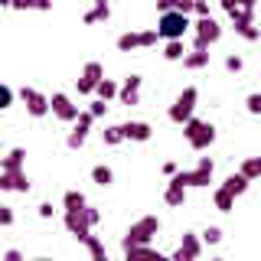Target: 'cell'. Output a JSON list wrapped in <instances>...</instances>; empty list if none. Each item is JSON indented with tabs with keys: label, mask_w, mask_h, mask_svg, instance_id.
<instances>
[{
	"label": "cell",
	"mask_w": 261,
	"mask_h": 261,
	"mask_svg": "<svg viewBox=\"0 0 261 261\" xmlns=\"http://www.w3.org/2000/svg\"><path fill=\"white\" fill-rule=\"evenodd\" d=\"M39 216H43V219L53 216V202H43V206H39Z\"/></svg>",
	"instance_id": "obj_44"
},
{
	"label": "cell",
	"mask_w": 261,
	"mask_h": 261,
	"mask_svg": "<svg viewBox=\"0 0 261 261\" xmlns=\"http://www.w3.org/2000/svg\"><path fill=\"white\" fill-rule=\"evenodd\" d=\"M232 30L239 33V36L245 39V43H255V39L261 36V30H258L251 20H232Z\"/></svg>",
	"instance_id": "obj_18"
},
{
	"label": "cell",
	"mask_w": 261,
	"mask_h": 261,
	"mask_svg": "<svg viewBox=\"0 0 261 261\" xmlns=\"http://www.w3.org/2000/svg\"><path fill=\"white\" fill-rule=\"evenodd\" d=\"M163 199H167V206H183V202H186V186H179L176 179H170Z\"/></svg>",
	"instance_id": "obj_20"
},
{
	"label": "cell",
	"mask_w": 261,
	"mask_h": 261,
	"mask_svg": "<svg viewBox=\"0 0 261 261\" xmlns=\"http://www.w3.org/2000/svg\"><path fill=\"white\" fill-rule=\"evenodd\" d=\"M239 173H245V176H248V179H255V176H261V157H248V160L242 163V170H239Z\"/></svg>",
	"instance_id": "obj_29"
},
{
	"label": "cell",
	"mask_w": 261,
	"mask_h": 261,
	"mask_svg": "<svg viewBox=\"0 0 261 261\" xmlns=\"http://www.w3.org/2000/svg\"><path fill=\"white\" fill-rule=\"evenodd\" d=\"M65 228H69L79 242H85L88 235H92V222L85 219V209H65Z\"/></svg>",
	"instance_id": "obj_8"
},
{
	"label": "cell",
	"mask_w": 261,
	"mask_h": 261,
	"mask_svg": "<svg viewBox=\"0 0 261 261\" xmlns=\"http://www.w3.org/2000/svg\"><path fill=\"white\" fill-rule=\"evenodd\" d=\"M124 130V141H150V124L147 121H127V124H121Z\"/></svg>",
	"instance_id": "obj_15"
},
{
	"label": "cell",
	"mask_w": 261,
	"mask_h": 261,
	"mask_svg": "<svg viewBox=\"0 0 261 261\" xmlns=\"http://www.w3.org/2000/svg\"><path fill=\"white\" fill-rule=\"evenodd\" d=\"M248 183H251V179L245 176V173H232V176H228V179H225L222 186H225V190L232 193V196H242L245 190H248Z\"/></svg>",
	"instance_id": "obj_21"
},
{
	"label": "cell",
	"mask_w": 261,
	"mask_h": 261,
	"mask_svg": "<svg viewBox=\"0 0 261 261\" xmlns=\"http://www.w3.org/2000/svg\"><path fill=\"white\" fill-rule=\"evenodd\" d=\"M13 105V88L10 85H0V111H7Z\"/></svg>",
	"instance_id": "obj_32"
},
{
	"label": "cell",
	"mask_w": 261,
	"mask_h": 261,
	"mask_svg": "<svg viewBox=\"0 0 261 261\" xmlns=\"http://www.w3.org/2000/svg\"><path fill=\"white\" fill-rule=\"evenodd\" d=\"M242 4V10H255V0H239Z\"/></svg>",
	"instance_id": "obj_45"
},
{
	"label": "cell",
	"mask_w": 261,
	"mask_h": 261,
	"mask_svg": "<svg viewBox=\"0 0 261 261\" xmlns=\"http://www.w3.org/2000/svg\"><path fill=\"white\" fill-rule=\"evenodd\" d=\"M245 105H248L251 114H261V92H251L248 98H245Z\"/></svg>",
	"instance_id": "obj_34"
},
{
	"label": "cell",
	"mask_w": 261,
	"mask_h": 261,
	"mask_svg": "<svg viewBox=\"0 0 261 261\" xmlns=\"http://www.w3.org/2000/svg\"><path fill=\"white\" fill-rule=\"evenodd\" d=\"M141 46V33H121L118 36V49L121 53H130V49Z\"/></svg>",
	"instance_id": "obj_28"
},
{
	"label": "cell",
	"mask_w": 261,
	"mask_h": 261,
	"mask_svg": "<svg viewBox=\"0 0 261 261\" xmlns=\"http://www.w3.org/2000/svg\"><path fill=\"white\" fill-rule=\"evenodd\" d=\"M196 30V49H209L212 43H219V36H222V27H219L212 16H199V20L193 23Z\"/></svg>",
	"instance_id": "obj_6"
},
{
	"label": "cell",
	"mask_w": 261,
	"mask_h": 261,
	"mask_svg": "<svg viewBox=\"0 0 261 261\" xmlns=\"http://www.w3.org/2000/svg\"><path fill=\"white\" fill-rule=\"evenodd\" d=\"M199 239H196L193 232H186L183 235V242H179V248H176V255H173V261H196L199 258Z\"/></svg>",
	"instance_id": "obj_14"
},
{
	"label": "cell",
	"mask_w": 261,
	"mask_h": 261,
	"mask_svg": "<svg viewBox=\"0 0 261 261\" xmlns=\"http://www.w3.org/2000/svg\"><path fill=\"white\" fill-rule=\"evenodd\" d=\"M183 65H186V69H206V65H209V49H193V53H186L183 56Z\"/></svg>",
	"instance_id": "obj_19"
},
{
	"label": "cell",
	"mask_w": 261,
	"mask_h": 261,
	"mask_svg": "<svg viewBox=\"0 0 261 261\" xmlns=\"http://www.w3.org/2000/svg\"><path fill=\"white\" fill-rule=\"evenodd\" d=\"M196 101H199V92L190 85V88H183V92L176 95V101L170 105V111H167V118L173 121V124H186V121L193 118V111H196Z\"/></svg>",
	"instance_id": "obj_3"
},
{
	"label": "cell",
	"mask_w": 261,
	"mask_h": 261,
	"mask_svg": "<svg viewBox=\"0 0 261 261\" xmlns=\"http://www.w3.org/2000/svg\"><path fill=\"white\" fill-rule=\"evenodd\" d=\"M92 179H95L98 186H111L114 173H111V167H105V163H98V167H92Z\"/></svg>",
	"instance_id": "obj_27"
},
{
	"label": "cell",
	"mask_w": 261,
	"mask_h": 261,
	"mask_svg": "<svg viewBox=\"0 0 261 261\" xmlns=\"http://www.w3.org/2000/svg\"><path fill=\"white\" fill-rule=\"evenodd\" d=\"M163 173H167V176H176V173H179V167H176L173 160H170V163H163Z\"/></svg>",
	"instance_id": "obj_43"
},
{
	"label": "cell",
	"mask_w": 261,
	"mask_h": 261,
	"mask_svg": "<svg viewBox=\"0 0 261 261\" xmlns=\"http://www.w3.org/2000/svg\"><path fill=\"white\" fill-rule=\"evenodd\" d=\"M105 79V69L98 62H88L85 69H82V75L75 79V85H79V95H92L95 88H98V82Z\"/></svg>",
	"instance_id": "obj_9"
},
{
	"label": "cell",
	"mask_w": 261,
	"mask_h": 261,
	"mask_svg": "<svg viewBox=\"0 0 261 261\" xmlns=\"http://www.w3.org/2000/svg\"><path fill=\"white\" fill-rule=\"evenodd\" d=\"M183 134H186V141H190L193 150H206V147L216 141V127H212L209 121H196V118H190L183 124Z\"/></svg>",
	"instance_id": "obj_4"
},
{
	"label": "cell",
	"mask_w": 261,
	"mask_h": 261,
	"mask_svg": "<svg viewBox=\"0 0 261 261\" xmlns=\"http://www.w3.org/2000/svg\"><path fill=\"white\" fill-rule=\"evenodd\" d=\"M30 176L23 173V170H16V173H4V170H0V190H13V193H30Z\"/></svg>",
	"instance_id": "obj_12"
},
{
	"label": "cell",
	"mask_w": 261,
	"mask_h": 261,
	"mask_svg": "<svg viewBox=\"0 0 261 261\" xmlns=\"http://www.w3.org/2000/svg\"><path fill=\"white\" fill-rule=\"evenodd\" d=\"M193 30V23H190V16L186 13H179V10H167V13H160V23H157V33H160V39H183L186 33Z\"/></svg>",
	"instance_id": "obj_1"
},
{
	"label": "cell",
	"mask_w": 261,
	"mask_h": 261,
	"mask_svg": "<svg viewBox=\"0 0 261 261\" xmlns=\"http://www.w3.org/2000/svg\"><path fill=\"white\" fill-rule=\"evenodd\" d=\"M212 199H216V209H219V212H232V209H235V196L228 193L225 186H219V190H216V196H212Z\"/></svg>",
	"instance_id": "obj_24"
},
{
	"label": "cell",
	"mask_w": 261,
	"mask_h": 261,
	"mask_svg": "<svg viewBox=\"0 0 261 261\" xmlns=\"http://www.w3.org/2000/svg\"><path fill=\"white\" fill-rule=\"evenodd\" d=\"M85 219H88V222H92V228H95L98 222H101V212L92 209V206H85Z\"/></svg>",
	"instance_id": "obj_40"
},
{
	"label": "cell",
	"mask_w": 261,
	"mask_h": 261,
	"mask_svg": "<svg viewBox=\"0 0 261 261\" xmlns=\"http://www.w3.org/2000/svg\"><path fill=\"white\" fill-rule=\"evenodd\" d=\"M186 56V49H183V39H170L167 49H163V59H170V62H176V59H183Z\"/></svg>",
	"instance_id": "obj_26"
},
{
	"label": "cell",
	"mask_w": 261,
	"mask_h": 261,
	"mask_svg": "<svg viewBox=\"0 0 261 261\" xmlns=\"http://www.w3.org/2000/svg\"><path fill=\"white\" fill-rule=\"evenodd\" d=\"M0 150H4V144H0Z\"/></svg>",
	"instance_id": "obj_50"
},
{
	"label": "cell",
	"mask_w": 261,
	"mask_h": 261,
	"mask_svg": "<svg viewBox=\"0 0 261 261\" xmlns=\"http://www.w3.org/2000/svg\"><path fill=\"white\" fill-rule=\"evenodd\" d=\"M49 111H53L59 121H65V124L79 121V114H82L79 105H72V101H69V95H62V92H56L53 98H49Z\"/></svg>",
	"instance_id": "obj_7"
},
{
	"label": "cell",
	"mask_w": 261,
	"mask_h": 261,
	"mask_svg": "<svg viewBox=\"0 0 261 261\" xmlns=\"http://www.w3.org/2000/svg\"><path fill=\"white\" fill-rule=\"evenodd\" d=\"M202 242H206V245H219V242H222V228H219V225H209L206 232H202Z\"/></svg>",
	"instance_id": "obj_31"
},
{
	"label": "cell",
	"mask_w": 261,
	"mask_h": 261,
	"mask_svg": "<svg viewBox=\"0 0 261 261\" xmlns=\"http://www.w3.org/2000/svg\"><path fill=\"white\" fill-rule=\"evenodd\" d=\"M141 85H144L141 75L124 79V85H121V92H118V101L121 105H137V101H141Z\"/></svg>",
	"instance_id": "obj_13"
},
{
	"label": "cell",
	"mask_w": 261,
	"mask_h": 261,
	"mask_svg": "<svg viewBox=\"0 0 261 261\" xmlns=\"http://www.w3.org/2000/svg\"><path fill=\"white\" fill-rule=\"evenodd\" d=\"M193 4H202V0H193Z\"/></svg>",
	"instance_id": "obj_49"
},
{
	"label": "cell",
	"mask_w": 261,
	"mask_h": 261,
	"mask_svg": "<svg viewBox=\"0 0 261 261\" xmlns=\"http://www.w3.org/2000/svg\"><path fill=\"white\" fill-rule=\"evenodd\" d=\"M23 160H27V150H23V147H13L7 157H0V170H4V173H16V170H23Z\"/></svg>",
	"instance_id": "obj_16"
},
{
	"label": "cell",
	"mask_w": 261,
	"mask_h": 261,
	"mask_svg": "<svg viewBox=\"0 0 261 261\" xmlns=\"http://www.w3.org/2000/svg\"><path fill=\"white\" fill-rule=\"evenodd\" d=\"M33 261H53V258H33Z\"/></svg>",
	"instance_id": "obj_47"
},
{
	"label": "cell",
	"mask_w": 261,
	"mask_h": 261,
	"mask_svg": "<svg viewBox=\"0 0 261 261\" xmlns=\"http://www.w3.org/2000/svg\"><path fill=\"white\" fill-rule=\"evenodd\" d=\"M62 202H65V209H85V206H88V202H85V196H82L79 190H69Z\"/></svg>",
	"instance_id": "obj_30"
},
{
	"label": "cell",
	"mask_w": 261,
	"mask_h": 261,
	"mask_svg": "<svg viewBox=\"0 0 261 261\" xmlns=\"http://www.w3.org/2000/svg\"><path fill=\"white\" fill-rule=\"evenodd\" d=\"M225 69H228V72H242V69H245L242 56H228V59H225Z\"/></svg>",
	"instance_id": "obj_36"
},
{
	"label": "cell",
	"mask_w": 261,
	"mask_h": 261,
	"mask_svg": "<svg viewBox=\"0 0 261 261\" xmlns=\"http://www.w3.org/2000/svg\"><path fill=\"white\" fill-rule=\"evenodd\" d=\"M121 141H124V130H121V127H108V130H105V144H121Z\"/></svg>",
	"instance_id": "obj_33"
},
{
	"label": "cell",
	"mask_w": 261,
	"mask_h": 261,
	"mask_svg": "<svg viewBox=\"0 0 261 261\" xmlns=\"http://www.w3.org/2000/svg\"><path fill=\"white\" fill-rule=\"evenodd\" d=\"M118 92H121V85H118V82H111V79H101V82H98V88H95V95L101 98V101L118 98Z\"/></svg>",
	"instance_id": "obj_23"
},
{
	"label": "cell",
	"mask_w": 261,
	"mask_h": 261,
	"mask_svg": "<svg viewBox=\"0 0 261 261\" xmlns=\"http://www.w3.org/2000/svg\"><path fill=\"white\" fill-rule=\"evenodd\" d=\"M219 4H222V10H225L228 16H235V13L242 10V4H239V0H219Z\"/></svg>",
	"instance_id": "obj_38"
},
{
	"label": "cell",
	"mask_w": 261,
	"mask_h": 261,
	"mask_svg": "<svg viewBox=\"0 0 261 261\" xmlns=\"http://www.w3.org/2000/svg\"><path fill=\"white\" fill-rule=\"evenodd\" d=\"M13 10H53V0H13Z\"/></svg>",
	"instance_id": "obj_25"
},
{
	"label": "cell",
	"mask_w": 261,
	"mask_h": 261,
	"mask_svg": "<svg viewBox=\"0 0 261 261\" xmlns=\"http://www.w3.org/2000/svg\"><path fill=\"white\" fill-rule=\"evenodd\" d=\"M111 16V7H108V0H95L92 4V10H88L85 16H82V20L88 23V27H92V23H105Z\"/></svg>",
	"instance_id": "obj_17"
},
{
	"label": "cell",
	"mask_w": 261,
	"mask_h": 261,
	"mask_svg": "<svg viewBox=\"0 0 261 261\" xmlns=\"http://www.w3.org/2000/svg\"><path fill=\"white\" fill-rule=\"evenodd\" d=\"M92 124H95L92 111H82V114H79V121H75V127H72V134L65 137V144H69L72 150H79V147L85 144V137H88V130H92Z\"/></svg>",
	"instance_id": "obj_10"
},
{
	"label": "cell",
	"mask_w": 261,
	"mask_h": 261,
	"mask_svg": "<svg viewBox=\"0 0 261 261\" xmlns=\"http://www.w3.org/2000/svg\"><path fill=\"white\" fill-rule=\"evenodd\" d=\"M13 4V0H0V7H10Z\"/></svg>",
	"instance_id": "obj_46"
},
{
	"label": "cell",
	"mask_w": 261,
	"mask_h": 261,
	"mask_svg": "<svg viewBox=\"0 0 261 261\" xmlns=\"http://www.w3.org/2000/svg\"><path fill=\"white\" fill-rule=\"evenodd\" d=\"M85 248H88V255H92V261H111L98 235H88V239H85Z\"/></svg>",
	"instance_id": "obj_22"
},
{
	"label": "cell",
	"mask_w": 261,
	"mask_h": 261,
	"mask_svg": "<svg viewBox=\"0 0 261 261\" xmlns=\"http://www.w3.org/2000/svg\"><path fill=\"white\" fill-rule=\"evenodd\" d=\"M212 261H225V258H212Z\"/></svg>",
	"instance_id": "obj_48"
},
{
	"label": "cell",
	"mask_w": 261,
	"mask_h": 261,
	"mask_svg": "<svg viewBox=\"0 0 261 261\" xmlns=\"http://www.w3.org/2000/svg\"><path fill=\"white\" fill-rule=\"evenodd\" d=\"M160 232V219L157 216H144V219H137L134 225L127 228V235H124V248H137V245H150V239Z\"/></svg>",
	"instance_id": "obj_2"
},
{
	"label": "cell",
	"mask_w": 261,
	"mask_h": 261,
	"mask_svg": "<svg viewBox=\"0 0 261 261\" xmlns=\"http://www.w3.org/2000/svg\"><path fill=\"white\" fill-rule=\"evenodd\" d=\"M0 225H13V209L10 206H0Z\"/></svg>",
	"instance_id": "obj_39"
},
{
	"label": "cell",
	"mask_w": 261,
	"mask_h": 261,
	"mask_svg": "<svg viewBox=\"0 0 261 261\" xmlns=\"http://www.w3.org/2000/svg\"><path fill=\"white\" fill-rule=\"evenodd\" d=\"M4 261H23L20 248H7V251H4Z\"/></svg>",
	"instance_id": "obj_41"
},
{
	"label": "cell",
	"mask_w": 261,
	"mask_h": 261,
	"mask_svg": "<svg viewBox=\"0 0 261 261\" xmlns=\"http://www.w3.org/2000/svg\"><path fill=\"white\" fill-rule=\"evenodd\" d=\"M20 98L27 101V111L33 114V118H46V114H49V98L43 92H36V88H23Z\"/></svg>",
	"instance_id": "obj_11"
},
{
	"label": "cell",
	"mask_w": 261,
	"mask_h": 261,
	"mask_svg": "<svg viewBox=\"0 0 261 261\" xmlns=\"http://www.w3.org/2000/svg\"><path fill=\"white\" fill-rule=\"evenodd\" d=\"M88 111H92V118L98 121L105 111H108V101H101V98H98V101H92V108H88Z\"/></svg>",
	"instance_id": "obj_37"
},
{
	"label": "cell",
	"mask_w": 261,
	"mask_h": 261,
	"mask_svg": "<svg viewBox=\"0 0 261 261\" xmlns=\"http://www.w3.org/2000/svg\"><path fill=\"white\" fill-rule=\"evenodd\" d=\"M212 167H216V163H212L209 157H199V163H196L193 170H179L176 176H170V179H176L179 186H186V190H190V186H209V179H212Z\"/></svg>",
	"instance_id": "obj_5"
},
{
	"label": "cell",
	"mask_w": 261,
	"mask_h": 261,
	"mask_svg": "<svg viewBox=\"0 0 261 261\" xmlns=\"http://www.w3.org/2000/svg\"><path fill=\"white\" fill-rule=\"evenodd\" d=\"M193 13H196V16H209V4H206V0H202V4H196Z\"/></svg>",
	"instance_id": "obj_42"
},
{
	"label": "cell",
	"mask_w": 261,
	"mask_h": 261,
	"mask_svg": "<svg viewBox=\"0 0 261 261\" xmlns=\"http://www.w3.org/2000/svg\"><path fill=\"white\" fill-rule=\"evenodd\" d=\"M157 39H160V33H157V30H144V33H141V46H153Z\"/></svg>",
	"instance_id": "obj_35"
}]
</instances>
